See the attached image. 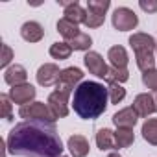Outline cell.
<instances>
[{
	"instance_id": "obj_34",
	"label": "cell",
	"mask_w": 157,
	"mask_h": 157,
	"mask_svg": "<svg viewBox=\"0 0 157 157\" xmlns=\"http://www.w3.org/2000/svg\"><path fill=\"white\" fill-rule=\"evenodd\" d=\"M155 52H157V46H155Z\"/></svg>"
},
{
	"instance_id": "obj_17",
	"label": "cell",
	"mask_w": 157,
	"mask_h": 157,
	"mask_svg": "<svg viewBox=\"0 0 157 157\" xmlns=\"http://www.w3.org/2000/svg\"><path fill=\"white\" fill-rule=\"evenodd\" d=\"M107 59L111 61V67H115V68H126V65H128V61H129L126 48H124V46H118V44L109 48Z\"/></svg>"
},
{
	"instance_id": "obj_29",
	"label": "cell",
	"mask_w": 157,
	"mask_h": 157,
	"mask_svg": "<svg viewBox=\"0 0 157 157\" xmlns=\"http://www.w3.org/2000/svg\"><path fill=\"white\" fill-rule=\"evenodd\" d=\"M104 21H105V17H100V15H94V13L87 11V17H85V22L83 24L87 28H100L104 24Z\"/></svg>"
},
{
	"instance_id": "obj_13",
	"label": "cell",
	"mask_w": 157,
	"mask_h": 157,
	"mask_svg": "<svg viewBox=\"0 0 157 157\" xmlns=\"http://www.w3.org/2000/svg\"><path fill=\"white\" fill-rule=\"evenodd\" d=\"M26 78H28V72L22 65H11L4 70V82L11 87L26 83Z\"/></svg>"
},
{
	"instance_id": "obj_35",
	"label": "cell",
	"mask_w": 157,
	"mask_h": 157,
	"mask_svg": "<svg viewBox=\"0 0 157 157\" xmlns=\"http://www.w3.org/2000/svg\"><path fill=\"white\" fill-rule=\"evenodd\" d=\"M61 157H67V155H61Z\"/></svg>"
},
{
	"instance_id": "obj_16",
	"label": "cell",
	"mask_w": 157,
	"mask_h": 157,
	"mask_svg": "<svg viewBox=\"0 0 157 157\" xmlns=\"http://www.w3.org/2000/svg\"><path fill=\"white\" fill-rule=\"evenodd\" d=\"M67 146H68V151H70L72 157H85L89 153V148H91L89 140L83 135H72V137H68Z\"/></svg>"
},
{
	"instance_id": "obj_3",
	"label": "cell",
	"mask_w": 157,
	"mask_h": 157,
	"mask_svg": "<svg viewBox=\"0 0 157 157\" xmlns=\"http://www.w3.org/2000/svg\"><path fill=\"white\" fill-rule=\"evenodd\" d=\"M129 44H131V48H133V52H135L137 67H139L142 72L153 70V68H155L153 52H155L157 41H155L150 33H133V35L129 37Z\"/></svg>"
},
{
	"instance_id": "obj_22",
	"label": "cell",
	"mask_w": 157,
	"mask_h": 157,
	"mask_svg": "<svg viewBox=\"0 0 157 157\" xmlns=\"http://www.w3.org/2000/svg\"><path fill=\"white\" fill-rule=\"evenodd\" d=\"M70 54H72V48H70V44L65 43V41H61V43H54V44L50 46V56H52L54 59L63 61V59H68Z\"/></svg>"
},
{
	"instance_id": "obj_12",
	"label": "cell",
	"mask_w": 157,
	"mask_h": 157,
	"mask_svg": "<svg viewBox=\"0 0 157 157\" xmlns=\"http://www.w3.org/2000/svg\"><path fill=\"white\" fill-rule=\"evenodd\" d=\"M135 113L142 118H148L151 113H155V104H153V96L148 94V93H142V94H137L135 100H133V105Z\"/></svg>"
},
{
	"instance_id": "obj_18",
	"label": "cell",
	"mask_w": 157,
	"mask_h": 157,
	"mask_svg": "<svg viewBox=\"0 0 157 157\" xmlns=\"http://www.w3.org/2000/svg\"><path fill=\"white\" fill-rule=\"evenodd\" d=\"M96 146H98L102 151L117 148V146H115V131H111V129H107V128L100 129V131L96 133Z\"/></svg>"
},
{
	"instance_id": "obj_11",
	"label": "cell",
	"mask_w": 157,
	"mask_h": 157,
	"mask_svg": "<svg viewBox=\"0 0 157 157\" xmlns=\"http://www.w3.org/2000/svg\"><path fill=\"white\" fill-rule=\"evenodd\" d=\"M59 4L65 6V11H63V19L74 22V24H83L85 22V17H87V10H83L80 4L76 2H65V0H59Z\"/></svg>"
},
{
	"instance_id": "obj_10",
	"label": "cell",
	"mask_w": 157,
	"mask_h": 157,
	"mask_svg": "<svg viewBox=\"0 0 157 157\" xmlns=\"http://www.w3.org/2000/svg\"><path fill=\"white\" fill-rule=\"evenodd\" d=\"M83 61H85V67L89 68L91 74H94V76H98V78H104V80L107 78L109 67L105 65L104 57H102L98 52H87L85 57H83Z\"/></svg>"
},
{
	"instance_id": "obj_20",
	"label": "cell",
	"mask_w": 157,
	"mask_h": 157,
	"mask_svg": "<svg viewBox=\"0 0 157 157\" xmlns=\"http://www.w3.org/2000/svg\"><path fill=\"white\" fill-rule=\"evenodd\" d=\"M140 133L146 142L157 146V118H146V122L140 128Z\"/></svg>"
},
{
	"instance_id": "obj_7",
	"label": "cell",
	"mask_w": 157,
	"mask_h": 157,
	"mask_svg": "<svg viewBox=\"0 0 157 157\" xmlns=\"http://www.w3.org/2000/svg\"><path fill=\"white\" fill-rule=\"evenodd\" d=\"M59 76H61V70H59V67L56 63H44L37 70V83L43 85V87L57 85Z\"/></svg>"
},
{
	"instance_id": "obj_23",
	"label": "cell",
	"mask_w": 157,
	"mask_h": 157,
	"mask_svg": "<svg viewBox=\"0 0 157 157\" xmlns=\"http://www.w3.org/2000/svg\"><path fill=\"white\" fill-rule=\"evenodd\" d=\"M128 80H129L128 68H115V67L109 68L107 78H105L107 83H124V82H128Z\"/></svg>"
},
{
	"instance_id": "obj_8",
	"label": "cell",
	"mask_w": 157,
	"mask_h": 157,
	"mask_svg": "<svg viewBox=\"0 0 157 157\" xmlns=\"http://www.w3.org/2000/svg\"><path fill=\"white\" fill-rule=\"evenodd\" d=\"M68 96L70 94L61 93V91H54L48 96V107L56 118H65L68 115Z\"/></svg>"
},
{
	"instance_id": "obj_32",
	"label": "cell",
	"mask_w": 157,
	"mask_h": 157,
	"mask_svg": "<svg viewBox=\"0 0 157 157\" xmlns=\"http://www.w3.org/2000/svg\"><path fill=\"white\" fill-rule=\"evenodd\" d=\"M151 96H153V104H155V113H157V93H153Z\"/></svg>"
},
{
	"instance_id": "obj_26",
	"label": "cell",
	"mask_w": 157,
	"mask_h": 157,
	"mask_svg": "<svg viewBox=\"0 0 157 157\" xmlns=\"http://www.w3.org/2000/svg\"><path fill=\"white\" fill-rule=\"evenodd\" d=\"M107 91H109V102L111 104H120L126 98V89L120 83H109Z\"/></svg>"
},
{
	"instance_id": "obj_5",
	"label": "cell",
	"mask_w": 157,
	"mask_h": 157,
	"mask_svg": "<svg viewBox=\"0 0 157 157\" xmlns=\"http://www.w3.org/2000/svg\"><path fill=\"white\" fill-rule=\"evenodd\" d=\"M83 80V72L82 68L78 67H68V68H63L61 70V76H59V82H57V89L56 91H61V93H67L70 94L72 89L76 91V85Z\"/></svg>"
},
{
	"instance_id": "obj_25",
	"label": "cell",
	"mask_w": 157,
	"mask_h": 157,
	"mask_svg": "<svg viewBox=\"0 0 157 157\" xmlns=\"http://www.w3.org/2000/svg\"><path fill=\"white\" fill-rule=\"evenodd\" d=\"M109 6H111L109 0H89L87 2V11H91L94 15H100V17H105Z\"/></svg>"
},
{
	"instance_id": "obj_14",
	"label": "cell",
	"mask_w": 157,
	"mask_h": 157,
	"mask_svg": "<svg viewBox=\"0 0 157 157\" xmlns=\"http://www.w3.org/2000/svg\"><path fill=\"white\" fill-rule=\"evenodd\" d=\"M139 120V115L135 113L133 107H126V109H120L118 113L113 115V122L117 128H126V129H133L135 124Z\"/></svg>"
},
{
	"instance_id": "obj_27",
	"label": "cell",
	"mask_w": 157,
	"mask_h": 157,
	"mask_svg": "<svg viewBox=\"0 0 157 157\" xmlns=\"http://www.w3.org/2000/svg\"><path fill=\"white\" fill-rule=\"evenodd\" d=\"M142 83H144L148 89H151L153 93H157V68L148 70V72L142 74Z\"/></svg>"
},
{
	"instance_id": "obj_31",
	"label": "cell",
	"mask_w": 157,
	"mask_h": 157,
	"mask_svg": "<svg viewBox=\"0 0 157 157\" xmlns=\"http://www.w3.org/2000/svg\"><path fill=\"white\" fill-rule=\"evenodd\" d=\"M140 10L146 13H155L157 11V0H140L139 2Z\"/></svg>"
},
{
	"instance_id": "obj_15",
	"label": "cell",
	"mask_w": 157,
	"mask_h": 157,
	"mask_svg": "<svg viewBox=\"0 0 157 157\" xmlns=\"http://www.w3.org/2000/svg\"><path fill=\"white\" fill-rule=\"evenodd\" d=\"M21 35H22V39L28 41V43H39V41L44 37V30H43V26H41L39 22H35V21H28V22L22 24V28H21Z\"/></svg>"
},
{
	"instance_id": "obj_19",
	"label": "cell",
	"mask_w": 157,
	"mask_h": 157,
	"mask_svg": "<svg viewBox=\"0 0 157 157\" xmlns=\"http://www.w3.org/2000/svg\"><path fill=\"white\" fill-rule=\"evenodd\" d=\"M135 140V133L133 129H126V128H117L115 131V146L117 148H129Z\"/></svg>"
},
{
	"instance_id": "obj_33",
	"label": "cell",
	"mask_w": 157,
	"mask_h": 157,
	"mask_svg": "<svg viewBox=\"0 0 157 157\" xmlns=\"http://www.w3.org/2000/svg\"><path fill=\"white\" fill-rule=\"evenodd\" d=\"M107 157H122V155H120V153H117V151H113V153H109Z\"/></svg>"
},
{
	"instance_id": "obj_4",
	"label": "cell",
	"mask_w": 157,
	"mask_h": 157,
	"mask_svg": "<svg viewBox=\"0 0 157 157\" xmlns=\"http://www.w3.org/2000/svg\"><path fill=\"white\" fill-rule=\"evenodd\" d=\"M19 117L24 120H39V122H56L57 118L50 111L48 104L44 102H32L19 109Z\"/></svg>"
},
{
	"instance_id": "obj_24",
	"label": "cell",
	"mask_w": 157,
	"mask_h": 157,
	"mask_svg": "<svg viewBox=\"0 0 157 157\" xmlns=\"http://www.w3.org/2000/svg\"><path fill=\"white\" fill-rule=\"evenodd\" d=\"M68 44H70V48H72V50H80V52H83V50H89V48H91L93 39H91V35H89V33H83V32H82L76 39L68 41Z\"/></svg>"
},
{
	"instance_id": "obj_30",
	"label": "cell",
	"mask_w": 157,
	"mask_h": 157,
	"mask_svg": "<svg viewBox=\"0 0 157 157\" xmlns=\"http://www.w3.org/2000/svg\"><path fill=\"white\" fill-rule=\"evenodd\" d=\"M13 59V50L8 46V44H2V57H0V67L2 68H8V65L11 63Z\"/></svg>"
},
{
	"instance_id": "obj_21",
	"label": "cell",
	"mask_w": 157,
	"mask_h": 157,
	"mask_svg": "<svg viewBox=\"0 0 157 157\" xmlns=\"http://www.w3.org/2000/svg\"><path fill=\"white\" fill-rule=\"evenodd\" d=\"M57 32L67 39V43L72 41V39H76L78 35L82 33L80 30H78V24H74V22H70V21H67V19H61V21L57 22Z\"/></svg>"
},
{
	"instance_id": "obj_6",
	"label": "cell",
	"mask_w": 157,
	"mask_h": 157,
	"mask_svg": "<svg viewBox=\"0 0 157 157\" xmlns=\"http://www.w3.org/2000/svg\"><path fill=\"white\" fill-rule=\"evenodd\" d=\"M111 21H113L115 30H118V32H129L139 24V17L129 8H117Z\"/></svg>"
},
{
	"instance_id": "obj_28",
	"label": "cell",
	"mask_w": 157,
	"mask_h": 157,
	"mask_svg": "<svg viewBox=\"0 0 157 157\" xmlns=\"http://www.w3.org/2000/svg\"><path fill=\"white\" fill-rule=\"evenodd\" d=\"M0 104H2V118H6V120H11L13 118V115H11V98H10V94H0Z\"/></svg>"
},
{
	"instance_id": "obj_1",
	"label": "cell",
	"mask_w": 157,
	"mask_h": 157,
	"mask_svg": "<svg viewBox=\"0 0 157 157\" xmlns=\"http://www.w3.org/2000/svg\"><path fill=\"white\" fill-rule=\"evenodd\" d=\"M6 148L21 157H61L63 142L56 129V122L24 120L17 124L8 139Z\"/></svg>"
},
{
	"instance_id": "obj_2",
	"label": "cell",
	"mask_w": 157,
	"mask_h": 157,
	"mask_svg": "<svg viewBox=\"0 0 157 157\" xmlns=\"http://www.w3.org/2000/svg\"><path fill=\"white\" fill-rule=\"evenodd\" d=\"M107 100H109L107 87H104L98 82H82L74 91L72 107L80 118L93 120L105 113Z\"/></svg>"
},
{
	"instance_id": "obj_9",
	"label": "cell",
	"mask_w": 157,
	"mask_h": 157,
	"mask_svg": "<svg viewBox=\"0 0 157 157\" xmlns=\"http://www.w3.org/2000/svg\"><path fill=\"white\" fill-rule=\"evenodd\" d=\"M35 94H37V91H35V87L30 85V83H22V85H17V87H11V89H10V98H11V102H13V104H19L21 107H22V105H28V104L35 98Z\"/></svg>"
}]
</instances>
